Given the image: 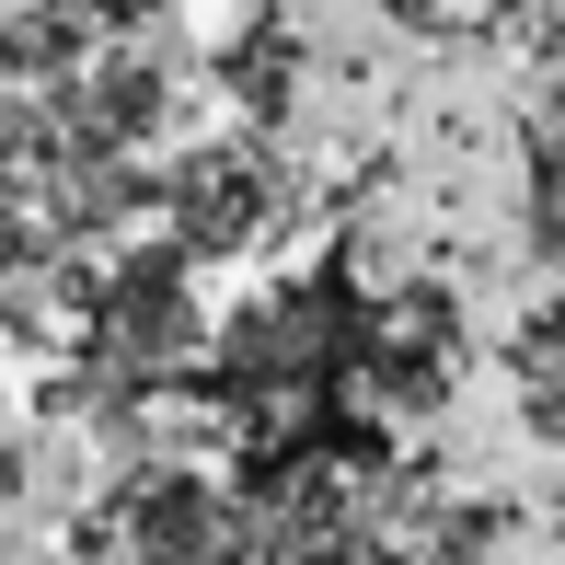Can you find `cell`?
Here are the masks:
<instances>
[{
	"instance_id": "277c9868",
	"label": "cell",
	"mask_w": 565,
	"mask_h": 565,
	"mask_svg": "<svg viewBox=\"0 0 565 565\" xmlns=\"http://www.w3.org/2000/svg\"><path fill=\"white\" fill-rule=\"evenodd\" d=\"M347 381H358L370 404H393V416H427V404L461 381L450 300H439V289H393V300H370V312H358V358H347Z\"/></svg>"
},
{
	"instance_id": "5b68a950",
	"label": "cell",
	"mask_w": 565,
	"mask_h": 565,
	"mask_svg": "<svg viewBox=\"0 0 565 565\" xmlns=\"http://www.w3.org/2000/svg\"><path fill=\"white\" fill-rule=\"evenodd\" d=\"M289 82H300V70H289V23H243V35L220 46V93H243L254 116L289 105Z\"/></svg>"
},
{
	"instance_id": "3957f363",
	"label": "cell",
	"mask_w": 565,
	"mask_h": 565,
	"mask_svg": "<svg viewBox=\"0 0 565 565\" xmlns=\"http://www.w3.org/2000/svg\"><path fill=\"white\" fill-rule=\"evenodd\" d=\"M105 520H116L127 565H254V554H266L254 497L220 484L209 461H150V473H127Z\"/></svg>"
},
{
	"instance_id": "7a4b0ae2",
	"label": "cell",
	"mask_w": 565,
	"mask_h": 565,
	"mask_svg": "<svg viewBox=\"0 0 565 565\" xmlns=\"http://www.w3.org/2000/svg\"><path fill=\"white\" fill-rule=\"evenodd\" d=\"M162 220L185 266H243V254H277V231L300 220V185L266 139H196L162 173Z\"/></svg>"
},
{
	"instance_id": "6da1fadb",
	"label": "cell",
	"mask_w": 565,
	"mask_h": 565,
	"mask_svg": "<svg viewBox=\"0 0 565 565\" xmlns=\"http://www.w3.org/2000/svg\"><path fill=\"white\" fill-rule=\"evenodd\" d=\"M196 347H209V312H196L185 254L127 243V254H105V266H82V300H70V358H82L93 381L150 393V381H173Z\"/></svg>"
},
{
	"instance_id": "8992f818",
	"label": "cell",
	"mask_w": 565,
	"mask_h": 565,
	"mask_svg": "<svg viewBox=\"0 0 565 565\" xmlns=\"http://www.w3.org/2000/svg\"><path fill=\"white\" fill-rule=\"evenodd\" d=\"M531 231H543V254H565V150L531 162Z\"/></svg>"
}]
</instances>
